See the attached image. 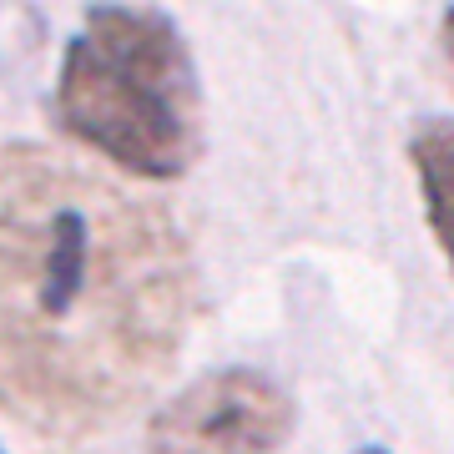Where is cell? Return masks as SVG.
<instances>
[{"mask_svg": "<svg viewBox=\"0 0 454 454\" xmlns=\"http://www.w3.org/2000/svg\"><path fill=\"white\" fill-rule=\"evenodd\" d=\"M298 409L258 369H217L172 394L146 424V454H278Z\"/></svg>", "mask_w": 454, "mask_h": 454, "instance_id": "cell-3", "label": "cell"}, {"mask_svg": "<svg viewBox=\"0 0 454 454\" xmlns=\"http://www.w3.org/2000/svg\"><path fill=\"white\" fill-rule=\"evenodd\" d=\"M439 46H444V61L454 66V5L444 11V20H439Z\"/></svg>", "mask_w": 454, "mask_h": 454, "instance_id": "cell-5", "label": "cell"}, {"mask_svg": "<svg viewBox=\"0 0 454 454\" xmlns=\"http://www.w3.org/2000/svg\"><path fill=\"white\" fill-rule=\"evenodd\" d=\"M51 116L127 177H182L202 152V86L177 20L121 0L91 5L61 51Z\"/></svg>", "mask_w": 454, "mask_h": 454, "instance_id": "cell-2", "label": "cell"}, {"mask_svg": "<svg viewBox=\"0 0 454 454\" xmlns=\"http://www.w3.org/2000/svg\"><path fill=\"white\" fill-rule=\"evenodd\" d=\"M197 313L187 232L51 146H0V409L46 439L112 429Z\"/></svg>", "mask_w": 454, "mask_h": 454, "instance_id": "cell-1", "label": "cell"}, {"mask_svg": "<svg viewBox=\"0 0 454 454\" xmlns=\"http://www.w3.org/2000/svg\"><path fill=\"white\" fill-rule=\"evenodd\" d=\"M358 454H384V450H373V444H369V450H358Z\"/></svg>", "mask_w": 454, "mask_h": 454, "instance_id": "cell-6", "label": "cell"}, {"mask_svg": "<svg viewBox=\"0 0 454 454\" xmlns=\"http://www.w3.org/2000/svg\"><path fill=\"white\" fill-rule=\"evenodd\" d=\"M409 162L419 177L424 217L434 227L439 247L454 268V121L450 116H424L409 137Z\"/></svg>", "mask_w": 454, "mask_h": 454, "instance_id": "cell-4", "label": "cell"}, {"mask_svg": "<svg viewBox=\"0 0 454 454\" xmlns=\"http://www.w3.org/2000/svg\"><path fill=\"white\" fill-rule=\"evenodd\" d=\"M0 454H5V450H0Z\"/></svg>", "mask_w": 454, "mask_h": 454, "instance_id": "cell-7", "label": "cell"}]
</instances>
